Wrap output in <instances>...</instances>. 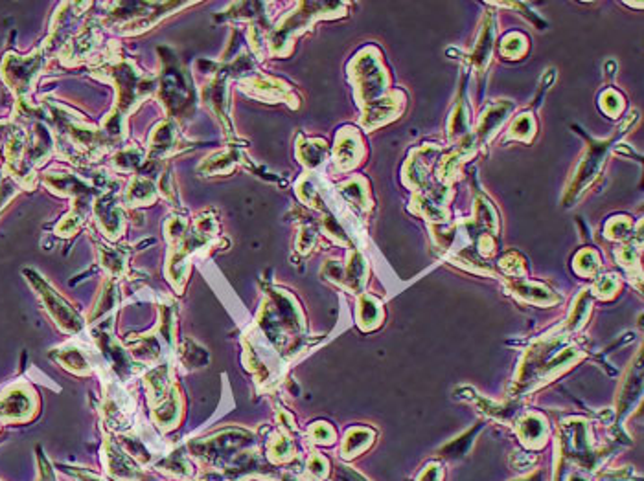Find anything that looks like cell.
I'll return each instance as SVG.
<instances>
[{
  "mask_svg": "<svg viewBox=\"0 0 644 481\" xmlns=\"http://www.w3.org/2000/svg\"><path fill=\"white\" fill-rule=\"evenodd\" d=\"M100 259L101 265L109 271L111 274H124L126 272V255L124 252H120L118 248H107L101 246L100 248Z\"/></svg>",
  "mask_w": 644,
  "mask_h": 481,
  "instance_id": "12",
  "label": "cell"
},
{
  "mask_svg": "<svg viewBox=\"0 0 644 481\" xmlns=\"http://www.w3.org/2000/svg\"><path fill=\"white\" fill-rule=\"evenodd\" d=\"M94 211H96L98 225L105 236L118 239L124 234L126 220H124V213H122L120 206L117 204L115 193L107 192L100 199H96Z\"/></svg>",
  "mask_w": 644,
  "mask_h": 481,
  "instance_id": "6",
  "label": "cell"
},
{
  "mask_svg": "<svg viewBox=\"0 0 644 481\" xmlns=\"http://www.w3.org/2000/svg\"><path fill=\"white\" fill-rule=\"evenodd\" d=\"M28 276V281L33 285V288L38 290V294L41 296V300L47 307V311L50 313V316L56 320V323L59 325L61 331L65 332H78L83 327L82 318L70 309V305L61 298V296L39 276L31 271L24 272Z\"/></svg>",
  "mask_w": 644,
  "mask_h": 481,
  "instance_id": "4",
  "label": "cell"
},
{
  "mask_svg": "<svg viewBox=\"0 0 644 481\" xmlns=\"http://www.w3.org/2000/svg\"><path fill=\"white\" fill-rule=\"evenodd\" d=\"M178 145L181 143H178V133L175 129V124L166 120L159 124L150 136V159L157 162L164 157H170L178 151Z\"/></svg>",
  "mask_w": 644,
  "mask_h": 481,
  "instance_id": "8",
  "label": "cell"
},
{
  "mask_svg": "<svg viewBox=\"0 0 644 481\" xmlns=\"http://www.w3.org/2000/svg\"><path fill=\"white\" fill-rule=\"evenodd\" d=\"M35 408V397L24 386L12 388L0 397V419L3 421H26Z\"/></svg>",
  "mask_w": 644,
  "mask_h": 481,
  "instance_id": "7",
  "label": "cell"
},
{
  "mask_svg": "<svg viewBox=\"0 0 644 481\" xmlns=\"http://www.w3.org/2000/svg\"><path fill=\"white\" fill-rule=\"evenodd\" d=\"M325 153H326V147L322 142H311V143H306L304 147H300V159L309 167L320 164Z\"/></svg>",
  "mask_w": 644,
  "mask_h": 481,
  "instance_id": "15",
  "label": "cell"
},
{
  "mask_svg": "<svg viewBox=\"0 0 644 481\" xmlns=\"http://www.w3.org/2000/svg\"><path fill=\"white\" fill-rule=\"evenodd\" d=\"M45 48L35 50L33 54L21 57L15 54H8L3 63V80L15 92L19 103L28 101L26 96L31 92L35 80L45 64Z\"/></svg>",
  "mask_w": 644,
  "mask_h": 481,
  "instance_id": "3",
  "label": "cell"
},
{
  "mask_svg": "<svg viewBox=\"0 0 644 481\" xmlns=\"http://www.w3.org/2000/svg\"><path fill=\"white\" fill-rule=\"evenodd\" d=\"M178 412H181V400H178V393L170 388L164 399L159 400V406L155 408V419L161 426L171 428L178 419Z\"/></svg>",
  "mask_w": 644,
  "mask_h": 481,
  "instance_id": "10",
  "label": "cell"
},
{
  "mask_svg": "<svg viewBox=\"0 0 644 481\" xmlns=\"http://www.w3.org/2000/svg\"><path fill=\"white\" fill-rule=\"evenodd\" d=\"M236 162V155L234 153H220V155H212L210 159H206V162L203 166H199V171L205 175H213V173H227L229 169H232Z\"/></svg>",
  "mask_w": 644,
  "mask_h": 481,
  "instance_id": "13",
  "label": "cell"
},
{
  "mask_svg": "<svg viewBox=\"0 0 644 481\" xmlns=\"http://www.w3.org/2000/svg\"><path fill=\"white\" fill-rule=\"evenodd\" d=\"M157 190L159 188H157V184L153 182V178L144 176V175H138L129 182L124 199H126V202L129 206H150V204L155 202V199L159 195Z\"/></svg>",
  "mask_w": 644,
  "mask_h": 481,
  "instance_id": "9",
  "label": "cell"
},
{
  "mask_svg": "<svg viewBox=\"0 0 644 481\" xmlns=\"http://www.w3.org/2000/svg\"><path fill=\"white\" fill-rule=\"evenodd\" d=\"M57 360H59L66 369H70V372H74V374H78V375H87V374H89V362H87V358L83 356V353H82L80 349H76V348H65V349L59 353Z\"/></svg>",
  "mask_w": 644,
  "mask_h": 481,
  "instance_id": "11",
  "label": "cell"
},
{
  "mask_svg": "<svg viewBox=\"0 0 644 481\" xmlns=\"http://www.w3.org/2000/svg\"><path fill=\"white\" fill-rule=\"evenodd\" d=\"M170 59L162 66L161 83L157 87L159 98L166 107L170 118H188L194 107V89L192 82L185 68L177 63V59L170 54Z\"/></svg>",
  "mask_w": 644,
  "mask_h": 481,
  "instance_id": "2",
  "label": "cell"
},
{
  "mask_svg": "<svg viewBox=\"0 0 644 481\" xmlns=\"http://www.w3.org/2000/svg\"><path fill=\"white\" fill-rule=\"evenodd\" d=\"M115 166L120 171H133L136 169L142 162H144V151L136 150V147H129V150L120 151L115 159Z\"/></svg>",
  "mask_w": 644,
  "mask_h": 481,
  "instance_id": "14",
  "label": "cell"
},
{
  "mask_svg": "<svg viewBox=\"0 0 644 481\" xmlns=\"http://www.w3.org/2000/svg\"><path fill=\"white\" fill-rule=\"evenodd\" d=\"M101 78L109 80L118 90V108L122 115H129L159 87L157 78L140 72L133 61H120L105 66L100 73Z\"/></svg>",
  "mask_w": 644,
  "mask_h": 481,
  "instance_id": "1",
  "label": "cell"
},
{
  "mask_svg": "<svg viewBox=\"0 0 644 481\" xmlns=\"http://www.w3.org/2000/svg\"><path fill=\"white\" fill-rule=\"evenodd\" d=\"M328 4H300V12L293 13L292 17L283 19L278 30L273 33L271 47L273 52H282V48L288 47L293 39V35L300 33L304 26H308L315 17L320 15V10H325Z\"/></svg>",
  "mask_w": 644,
  "mask_h": 481,
  "instance_id": "5",
  "label": "cell"
},
{
  "mask_svg": "<svg viewBox=\"0 0 644 481\" xmlns=\"http://www.w3.org/2000/svg\"><path fill=\"white\" fill-rule=\"evenodd\" d=\"M19 193V184L13 176L6 175L0 180V211Z\"/></svg>",
  "mask_w": 644,
  "mask_h": 481,
  "instance_id": "16",
  "label": "cell"
}]
</instances>
